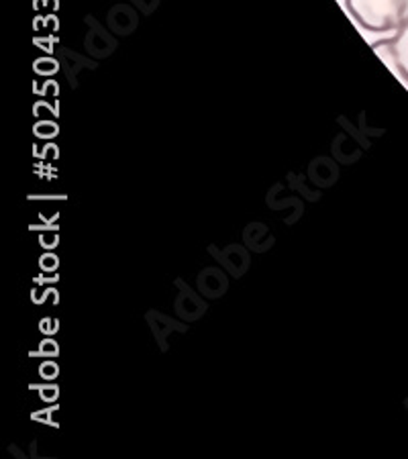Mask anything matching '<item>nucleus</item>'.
<instances>
[{"label":"nucleus","instance_id":"1","mask_svg":"<svg viewBox=\"0 0 408 459\" xmlns=\"http://www.w3.org/2000/svg\"><path fill=\"white\" fill-rule=\"evenodd\" d=\"M355 23L372 33L396 31L408 21V0H345Z\"/></svg>","mask_w":408,"mask_h":459},{"label":"nucleus","instance_id":"2","mask_svg":"<svg viewBox=\"0 0 408 459\" xmlns=\"http://www.w3.org/2000/svg\"><path fill=\"white\" fill-rule=\"evenodd\" d=\"M374 48L376 54L390 64L396 76L403 78L404 84H408V21H404L403 27L396 29L392 39L376 43Z\"/></svg>","mask_w":408,"mask_h":459},{"label":"nucleus","instance_id":"3","mask_svg":"<svg viewBox=\"0 0 408 459\" xmlns=\"http://www.w3.org/2000/svg\"><path fill=\"white\" fill-rule=\"evenodd\" d=\"M174 284L178 288V294L174 300L176 315L180 316L182 321H188V323L198 321V318L206 313L204 296H200V292L196 294L182 278H178Z\"/></svg>","mask_w":408,"mask_h":459},{"label":"nucleus","instance_id":"4","mask_svg":"<svg viewBox=\"0 0 408 459\" xmlns=\"http://www.w3.org/2000/svg\"><path fill=\"white\" fill-rule=\"evenodd\" d=\"M209 254L225 268L233 278H241L249 270V251L243 246H229L225 249H217L214 246L209 247Z\"/></svg>","mask_w":408,"mask_h":459},{"label":"nucleus","instance_id":"5","mask_svg":"<svg viewBox=\"0 0 408 459\" xmlns=\"http://www.w3.org/2000/svg\"><path fill=\"white\" fill-rule=\"evenodd\" d=\"M145 318L147 323H150L155 339H158L161 351L168 350V337L172 335V333H187L188 329L184 323H178L174 318H169L163 313H158V310H150V313L145 315Z\"/></svg>","mask_w":408,"mask_h":459},{"label":"nucleus","instance_id":"6","mask_svg":"<svg viewBox=\"0 0 408 459\" xmlns=\"http://www.w3.org/2000/svg\"><path fill=\"white\" fill-rule=\"evenodd\" d=\"M196 286L198 292L203 294L204 299H221L229 288V278L227 273L219 268H204L198 273Z\"/></svg>","mask_w":408,"mask_h":459},{"label":"nucleus","instance_id":"7","mask_svg":"<svg viewBox=\"0 0 408 459\" xmlns=\"http://www.w3.org/2000/svg\"><path fill=\"white\" fill-rule=\"evenodd\" d=\"M308 178H310V182L317 184V186L329 188L337 182L339 168L335 161L329 158H317V160H313V164L308 166Z\"/></svg>","mask_w":408,"mask_h":459},{"label":"nucleus","instance_id":"8","mask_svg":"<svg viewBox=\"0 0 408 459\" xmlns=\"http://www.w3.org/2000/svg\"><path fill=\"white\" fill-rule=\"evenodd\" d=\"M243 243L249 249H254V251H257V254H262V251H268L273 246V237L270 235V229L265 225L251 223V225H247V229H245Z\"/></svg>","mask_w":408,"mask_h":459},{"label":"nucleus","instance_id":"9","mask_svg":"<svg viewBox=\"0 0 408 459\" xmlns=\"http://www.w3.org/2000/svg\"><path fill=\"white\" fill-rule=\"evenodd\" d=\"M39 374L43 380H54V377L59 374V368H57V364H54V361L49 359V361H46V364H41Z\"/></svg>","mask_w":408,"mask_h":459},{"label":"nucleus","instance_id":"10","mask_svg":"<svg viewBox=\"0 0 408 459\" xmlns=\"http://www.w3.org/2000/svg\"><path fill=\"white\" fill-rule=\"evenodd\" d=\"M41 268L46 270V272L56 270L57 268V257L54 254H46V255L41 257Z\"/></svg>","mask_w":408,"mask_h":459},{"label":"nucleus","instance_id":"11","mask_svg":"<svg viewBox=\"0 0 408 459\" xmlns=\"http://www.w3.org/2000/svg\"><path fill=\"white\" fill-rule=\"evenodd\" d=\"M39 353L41 355H51V358H54V355L59 353V350H57V345L54 342H43L41 347H39Z\"/></svg>","mask_w":408,"mask_h":459},{"label":"nucleus","instance_id":"12","mask_svg":"<svg viewBox=\"0 0 408 459\" xmlns=\"http://www.w3.org/2000/svg\"><path fill=\"white\" fill-rule=\"evenodd\" d=\"M57 394H59V392H57L56 386H43L41 392H39V396L43 398V401H56Z\"/></svg>","mask_w":408,"mask_h":459}]
</instances>
